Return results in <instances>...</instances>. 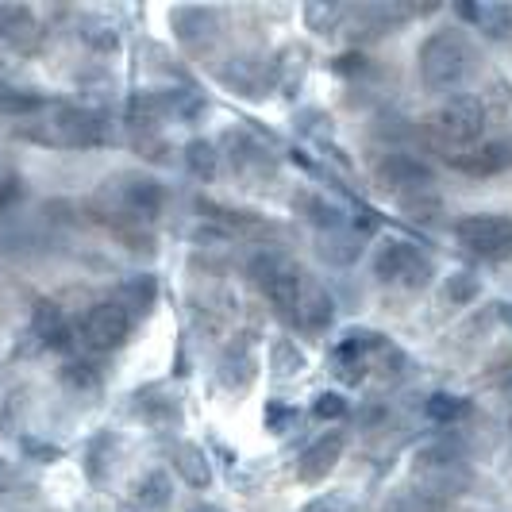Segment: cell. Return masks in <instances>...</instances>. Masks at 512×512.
<instances>
[{"mask_svg":"<svg viewBox=\"0 0 512 512\" xmlns=\"http://www.w3.org/2000/svg\"><path fill=\"white\" fill-rule=\"evenodd\" d=\"M474 51L462 31H436L420 47V77L432 93H451L470 77Z\"/></svg>","mask_w":512,"mask_h":512,"instance_id":"1","label":"cell"},{"mask_svg":"<svg viewBox=\"0 0 512 512\" xmlns=\"http://www.w3.org/2000/svg\"><path fill=\"white\" fill-rule=\"evenodd\" d=\"M251 278L262 289V297L270 301V308L285 320H293L301 289H305V274L297 270V262H289L282 251H258L251 258Z\"/></svg>","mask_w":512,"mask_h":512,"instance_id":"2","label":"cell"},{"mask_svg":"<svg viewBox=\"0 0 512 512\" xmlns=\"http://www.w3.org/2000/svg\"><path fill=\"white\" fill-rule=\"evenodd\" d=\"M162 205H166V189L147 174H120L104 189V212L116 220L147 224L162 212Z\"/></svg>","mask_w":512,"mask_h":512,"instance_id":"3","label":"cell"},{"mask_svg":"<svg viewBox=\"0 0 512 512\" xmlns=\"http://www.w3.org/2000/svg\"><path fill=\"white\" fill-rule=\"evenodd\" d=\"M455 239L470 255L486 262H505L512 258V220L501 212H474L455 224Z\"/></svg>","mask_w":512,"mask_h":512,"instance_id":"4","label":"cell"},{"mask_svg":"<svg viewBox=\"0 0 512 512\" xmlns=\"http://www.w3.org/2000/svg\"><path fill=\"white\" fill-rule=\"evenodd\" d=\"M374 274L389 285H405V289H424L436 278V262L424 255L420 247H412L405 239H389L374 255Z\"/></svg>","mask_w":512,"mask_h":512,"instance_id":"5","label":"cell"},{"mask_svg":"<svg viewBox=\"0 0 512 512\" xmlns=\"http://www.w3.org/2000/svg\"><path fill=\"white\" fill-rule=\"evenodd\" d=\"M432 131L439 135V143L451 151V147H462L470 151L482 131H486V104L478 97H451V101L439 108L432 116Z\"/></svg>","mask_w":512,"mask_h":512,"instance_id":"6","label":"cell"},{"mask_svg":"<svg viewBox=\"0 0 512 512\" xmlns=\"http://www.w3.org/2000/svg\"><path fill=\"white\" fill-rule=\"evenodd\" d=\"M131 328H135V316H131L128 308L120 305V301H101V305H93L81 316L77 335H81V343H85L89 351L108 355V351H116V347L128 343Z\"/></svg>","mask_w":512,"mask_h":512,"instance_id":"7","label":"cell"},{"mask_svg":"<svg viewBox=\"0 0 512 512\" xmlns=\"http://www.w3.org/2000/svg\"><path fill=\"white\" fill-rule=\"evenodd\" d=\"M39 139L58 143V147H101L108 143V120L93 108L62 104V108H54L51 124Z\"/></svg>","mask_w":512,"mask_h":512,"instance_id":"8","label":"cell"},{"mask_svg":"<svg viewBox=\"0 0 512 512\" xmlns=\"http://www.w3.org/2000/svg\"><path fill=\"white\" fill-rule=\"evenodd\" d=\"M374 181L382 185L385 193H393L397 201L409 197V193H424V189H436V170L405 151H389L374 162Z\"/></svg>","mask_w":512,"mask_h":512,"instance_id":"9","label":"cell"},{"mask_svg":"<svg viewBox=\"0 0 512 512\" xmlns=\"http://www.w3.org/2000/svg\"><path fill=\"white\" fill-rule=\"evenodd\" d=\"M224 147H228V162H231V170H235V178L262 181V178H274V174H278L274 154L266 151L255 135H247V131H228Z\"/></svg>","mask_w":512,"mask_h":512,"instance_id":"10","label":"cell"},{"mask_svg":"<svg viewBox=\"0 0 512 512\" xmlns=\"http://www.w3.org/2000/svg\"><path fill=\"white\" fill-rule=\"evenodd\" d=\"M343 447H347V439L339 436V432H328V436H320L316 443H308L305 455L297 459V482H305V486L324 482L335 470V462L343 459Z\"/></svg>","mask_w":512,"mask_h":512,"instance_id":"11","label":"cell"},{"mask_svg":"<svg viewBox=\"0 0 512 512\" xmlns=\"http://www.w3.org/2000/svg\"><path fill=\"white\" fill-rule=\"evenodd\" d=\"M297 328L308 335H320L332 328L335 320V301L324 285H305L301 289V301H297V312H293Z\"/></svg>","mask_w":512,"mask_h":512,"instance_id":"12","label":"cell"},{"mask_svg":"<svg viewBox=\"0 0 512 512\" xmlns=\"http://www.w3.org/2000/svg\"><path fill=\"white\" fill-rule=\"evenodd\" d=\"M455 166L474 174V178H489V174H505L512 166V143L505 139H493V143H482V147H470V151L455 154Z\"/></svg>","mask_w":512,"mask_h":512,"instance_id":"13","label":"cell"},{"mask_svg":"<svg viewBox=\"0 0 512 512\" xmlns=\"http://www.w3.org/2000/svg\"><path fill=\"white\" fill-rule=\"evenodd\" d=\"M128 505L131 512H166L174 505V482L166 470H151L143 474L128 493Z\"/></svg>","mask_w":512,"mask_h":512,"instance_id":"14","label":"cell"},{"mask_svg":"<svg viewBox=\"0 0 512 512\" xmlns=\"http://www.w3.org/2000/svg\"><path fill=\"white\" fill-rule=\"evenodd\" d=\"M170 462H174V470L181 474V482L193 489H208L212 486V462H208L205 447H197V443H174L170 447Z\"/></svg>","mask_w":512,"mask_h":512,"instance_id":"15","label":"cell"},{"mask_svg":"<svg viewBox=\"0 0 512 512\" xmlns=\"http://www.w3.org/2000/svg\"><path fill=\"white\" fill-rule=\"evenodd\" d=\"M220 77H224V85H231L239 97H262V93H266V85H274L270 66L251 62V58H235L228 70H220Z\"/></svg>","mask_w":512,"mask_h":512,"instance_id":"16","label":"cell"},{"mask_svg":"<svg viewBox=\"0 0 512 512\" xmlns=\"http://www.w3.org/2000/svg\"><path fill=\"white\" fill-rule=\"evenodd\" d=\"M459 12L478 27V31H486L489 39H509L512 35V4L482 0V4H462Z\"/></svg>","mask_w":512,"mask_h":512,"instance_id":"17","label":"cell"},{"mask_svg":"<svg viewBox=\"0 0 512 512\" xmlns=\"http://www.w3.org/2000/svg\"><path fill=\"white\" fill-rule=\"evenodd\" d=\"M258 378V362L247 347H231L228 355L220 359V385L228 393H247Z\"/></svg>","mask_w":512,"mask_h":512,"instance_id":"18","label":"cell"},{"mask_svg":"<svg viewBox=\"0 0 512 512\" xmlns=\"http://www.w3.org/2000/svg\"><path fill=\"white\" fill-rule=\"evenodd\" d=\"M39 35L35 12L27 4H0V39L12 47H27Z\"/></svg>","mask_w":512,"mask_h":512,"instance_id":"19","label":"cell"},{"mask_svg":"<svg viewBox=\"0 0 512 512\" xmlns=\"http://www.w3.org/2000/svg\"><path fill=\"white\" fill-rule=\"evenodd\" d=\"M216 8H174L170 12V27L181 43H197V39H208L216 31Z\"/></svg>","mask_w":512,"mask_h":512,"instance_id":"20","label":"cell"},{"mask_svg":"<svg viewBox=\"0 0 512 512\" xmlns=\"http://www.w3.org/2000/svg\"><path fill=\"white\" fill-rule=\"evenodd\" d=\"M293 212L305 216L308 224H316L320 231L339 228V208H335L324 193H316V189H297V193H293Z\"/></svg>","mask_w":512,"mask_h":512,"instance_id":"21","label":"cell"},{"mask_svg":"<svg viewBox=\"0 0 512 512\" xmlns=\"http://www.w3.org/2000/svg\"><path fill=\"white\" fill-rule=\"evenodd\" d=\"M316 251H320L324 262H332V266H351V262L362 255V239L347 228L320 231V247H316Z\"/></svg>","mask_w":512,"mask_h":512,"instance_id":"22","label":"cell"},{"mask_svg":"<svg viewBox=\"0 0 512 512\" xmlns=\"http://www.w3.org/2000/svg\"><path fill=\"white\" fill-rule=\"evenodd\" d=\"M31 335L43 343V347H62L66 343V316L54 301H39L31 312Z\"/></svg>","mask_w":512,"mask_h":512,"instance_id":"23","label":"cell"},{"mask_svg":"<svg viewBox=\"0 0 512 512\" xmlns=\"http://www.w3.org/2000/svg\"><path fill=\"white\" fill-rule=\"evenodd\" d=\"M162 116H170V104H166V93L158 89H147V93H131L128 101V124L131 128H154Z\"/></svg>","mask_w":512,"mask_h":512,"instance_id":"24","label":"cell"},{"mask_svg":"<svg viewBox=\"0 0 512 512\" xmlns=\"http://www.w3.org/2000/svg\"><path fill=\"white\" fill-rule=\"evenodd\" d=\"M116 301L128 308L131 316H143V312H151L154 301H158V282H154V274H135V278H128Z\"/></svg>","mask_w":512,"mask_h":512,"instance_id":"25","label":"cell"},{"mask_svg":"<svg viewBox=\"0 0 512 512\" xmlns=\"http://www.w3.org/2000/svg\"><path fill=\"white\" fill-rule=\"evenodd\" d=\"M185 170L197 181H216V174H220V151H216V143H208V139L185 143Z\"/></svg>","mask_w":512,"mask_h":512,"instance_id":"26","label":"cell"},{"mask_svg":"<svg viewBox=\"0 0 512 512\" xmlns=\"http://www.w3.org/2000/svg\"><path fill=\"white\" fill-rule=\"evenodd\" d=\"M462 462H466L462 443H455V439H439V443H428V447L416 451L412 474H416V470H436V466H462Z\"/></svg>","mask_w":512,"mask_h":512,"instance_id":"27","label":"cell"},{"mask_svg":"<svg viewBox=\"0 0 512 512\" xmlns=\"http://www.w3.org/2000/svg\"><path fill=\"white\" fill-rule=\"evenodd\" d=\"M77 35H81L85 47H93L97 54H112L120 47V31H116L112 20H104V16H85L77 24Z\"/></svg>","mask_w":512,"mask_h":512,"instance_id":"28","label":"cell"},{"mask_svg":"<svg viewBox=\"0 0 512 512\" xmlns=\"http://www.w3.org/2000/svg\"><path fill=\"white\" fill-rule=\"evenodd\" d=\"M424 412H428L436 424H462V420L474 416V405H470L466 397H459V393H432Z\"/></svg>","mask_w":512,"mask_h":512,"instance_id":"29","label":"cell"},{"mask_svg":"<svg viewBox=\"0 0 512 512\" xmlns=\"http://www.w3.org/2000/svg\"><path fill=\"white\" fill-rule=\"evenodd\" d=\"M305 366V351L293 339H274V347H270V374L274 378H297V374H305Z\"/></svg>","mask_w":512,"mask_h":512,"instance_id":"30","label":"cell"},{"mask_svg":"<svg viewBox=\"0 0 512 512\" xmlns=\"http://www.w3.org/2000/svg\"><path fill=\"white\" fill-rule=\"evenodd\" d=\"M43 97L35 89H16V85H0V112L4 116H31L43 108Z\"/></svg>","mask_w":512,"mask_h":512,"instance_id":"31","label":"cell"},{"mask_svg":"<svg viewBox=\"0 0 512 512\" xmlns=\"http://www.w3.org/2000/svg\"><path fill=\"white\" fill-rule=\"evenodd\" d=\"M135 401H139V405H135V416H143V420H151V424H174V420H178V401L154 397V389L151 393H139Z\"/></svg>","mask_w":512,"mask_h":512,"instance_id":"32","label":"cell"},{"mask_svg":"<svg viewBox=\"0 0 512 512\" xmlns=\"http://www.w3.org/2000/svg\"><path fill=\"white\" fill-rule=\"evenodd\" d=\"M401 208L409 212L412 220H424V224H432L436 216H443V201H439L436 189H424V193H409V197H401Z\"/></svg>","mask_w":512,"mask_h":512,"instance_id":"33","label":"cell"},{"mask_svg":"<svg viewBox=\"0 0 512 512\" xmlns=\"http://www.w3.org/2000/svg\"><path fill=\"white\" fill-rule=\"evenodd\" d=\"M305 20L312 31H335V27L347 20V8H343V4H324V0H316V4L305 8Z\"/></svg>","mask_w":512,"mask_h":512,"instance_id":"34","label":"cell"},{"mask_svg":"<svg viewBox=\"0 0 512 512\" xmlns=\"http://www.w3.org/2000/svg\"><path fill=\"white\" fill-rule=\"evenodd\" d=\"M62 382L70 385V389H97L101 385V370L93 362H70L62 370Z\"/></svg>","mask_w":512,"mask_h":512,"instance_id":"35","label":"cell"},{"mask_svg":"<svg viewBox=\"0 0 512 512\" xmlns=\"http://www.w3.org/2000/svg\"><path fill=\"white\" fill-rule=\"evenodd\" d=\"M104 451H112V436H97L93 443H89V455H85V470H89V478L93 482H101L104 478Z\"/></svg>","mask_w":512,"mask_h":512,"instance_id":"36","label":"cell"},{"mask_svg":"<svg viewBox=\"0 0 512 512\" xmlns=\"http://www.w3.org/2000/svg\"><path fill=\"white\" fill-rule=\"evenodd\" d=\"M347 409H351V405H347L339 393H320V397H316V405H312V412H316L320 420H343Z\"/></svg>","mask_w":512,"mask_h":512,"instance_id":"37","label":"cell"},{"mask_svg":"<svg viewBox=\"0 0 512 512\" xmlns=\"http://www.w3.org/2000/svg\"><path fill=\"white\" fill-rule=\"evenodd\" d=\"M301 512H355V505H351V497H343V493H320V497H312Z\"/></svg>","mask_w":512,"mask_h":512,"instance_id":"38","label":"cell"},{"mask_svg":"<svg viewBox=\"0 0 512 512\" xmlns=\"http://www.w3.org/2000/svg\"><path fill=\"white\" fill-rule=\"evenodd\" d=\"M293 420H297V409L278 405V401H274V405H266V428H270V432H285Z\"/></svg>","mask_w":512,"mask_h":512,"instance_id":"39","label":"cell"},{"mask_svg":"<svg viewBox=\"0 0 512 512\" xmlns=\"http://www.w3.org/2000/svg\"><path fill=\"white\" fill-rule=\"evenodd\" d=\"M478 293V282L470 278V274H455L451 282H447V301H470Z\"/></svg>","mask_w":512,"mask_h":512,"instance_id":"40","label":"cell"},{"mask_svg":"<svg viewBox=\"0 0 512 512\" xmlns=\"http://www.w3.org/2000/svg\"><path fill=\"white\" fill-rule=\"evenodd\" d=\"M489 385H493L497 393L512 397V359H501L493 370H489Z\"/></svg>","mask_w":512,"mask_h":512,"instance_id":"41","label":"cell"},{"mask_svg":"<svg viewBox=\"0 0 512 512\" xmlns=\"http://www.w3.org/2000/svg\"><path fill=\"white\" fill-rule=\"evenodd\" d=\"M378 512H420V505L412 501V493L409 489H401V493H393V497H385L382 501V509Z\"/></svg>","mask_w":512,"mask_h":512,"instance_id":"42","label":"cell"},{"mask_svg":"<svg viewBox=\"0 0 512 512\" xmlns=\"http://www.w3.org/2000/svg\"><path fill=\"white\" fill-rule=\"evenodd\" d=\"M24 447L31 451V455H39V459H58V455H62L58 447H43V443H31V439H27Z\"/></svg>","mask_w":512,"mask_h":512,"instance_id":"43","label":"cell"},{"mask_svg":"<svg viewBox=\"0 0 512 512\" xmlns=\"http://www.w3.org/2000/svg\"><path fill=\"white\" fill-rule=\"evenodd\" d=\"M8 489H12V466L0 459V497H4Z\"/></svg>","mask_w":512,"mask_h":512,"instance_id":"44","label":"cell"},{"mask_svg":"<svg viewBox=\"0 0 512 512\" xmlns=\"http://www.w3.org/2000/svg\"><path fill=\"white\" fill-rule=\"evenodd\" d=\"M193 512H224V509H220V505H197Z\"/></svg>","mask_w":512,"mask_h":512,"instance_id":"45","label":"cell"},{"mask_svg":"<svg viewBox=\"0 0 512 512\" xmlns=\"http://www.w3.org/2000/svg\"><path fill=\"white\" fill-rule=\"evenodd\" d=\"M509 320H512V305H509Z\"/></svg>","mask_w":512,"mask_h":512,"instance_id":"46","label":"cell"}]
</instances>
